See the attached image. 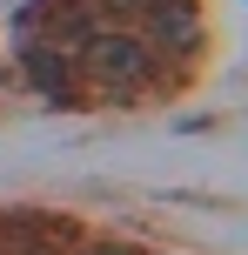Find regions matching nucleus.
<instances>
[{
  "label": "nucleus",
  "mask_w": 248,
  "mask_h": 255,
  "mask_svg": "<svg viewBox=\"0 0 248 255\" xmlns=\"http://www.w3.org/2000/svg\"><path fill=\"white\" fill-rule=\"evenodd\" d=\"M148 40L168 54H195L201 47V13L195 0H148Z\"/></svg>",
  "instance_id": "obj_2"
},
{
  "label": "nucleus",
  "mask_w": 248,
  "mask_h": 255,
  "mask_svg": "<svg viewBox=\"0 0 248 255\" xmlns=\"http://www.w3.org/2000/svg\"><path fill=\"white\" fill-rule=\"evenodd\" d=\"M121 7H148V0H121Z\"/></svg>",
  "instance_id": "obj_6"
},
{
  "label": "nucleus",
  "mask_w": 248,
  "mask_h": 255,
  "mask_svg": "<svg viewBox=\"0 0 248 255\" xmlns=\"http://www.w3.org/2000/svg\"><path fill=\"white\" fill-rule=\"evenodd\" d=\"M81 67H87L101 88H141L155 54H148L141 34H114V27H87L81 34Z\"/></svg>",
  "instance_id": "obj_1"
},
{
  "label": "nucleus",
  "mask_w": 248,
  "mask_h": 255,
  "mask_svg": "<svg viewBox=\"0 0 248 255\" xmlns=\"http://www.w3.org/2000/svg\"><path fill=\"white\" fill-rule=\"evenodd\" d=\"M27 81H34L54 108L74 101V61H67L61 47H27Z\"/></svg>",
  "instance_id": "obj_4"
},
{
  "label": "nucleus",
  "mask_w": 248,
  "mask_h": 255,
  "mask_svg": "<svg viewBox=\"0 0 248 255\" xmlns=\"http://www.w3.org/2000/svg\"><path fill=\"white\" fill-rule=\"evenodd\" d=\"M81 255H134V249H114V242H101V249H81Z\"/></svg>",
  "instance_id": "obj_5"
},
{
  "label": "nucleus",
  "mask_w": 248,
  "mask_h": 255,
  "mask_svg": "<svg viewBox=\"0 0 248 255\" xmlns=\"http://www.w3.org/2000/svg\"><path fill=\"white\" fill-rule=\"evenodd\" d=\"M74 242V222H34V215H7L0 222V255H61Z\"/></svg>",
  "instance_id": "obj_3"
}]
</instances>
